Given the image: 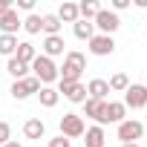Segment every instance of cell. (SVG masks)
<instances>
[{
	"instance_id": "6da1fadb",
	"label": "cell",
	"mask_w": 147,
	"mask_h": 147,
	"mask_svg": "<svg viewBox=\"0 0 147 147\" xmlns=\"http://www.w3.org/2000/svg\"><path fill=\"white\" fill-rule=\"evenodd\" d=\"M84 69H87V55L78 49H69L63 55V66L58 69V81H81Z\"/></svg>"
},
{
	"instance_id": "7a4b0ae2",
	"label": "cell",
	"mask_w": 147,
	"mask_h": 147,
	"mask_svg": "<svg viewBox=\"0 0 147 147\" xmlns=\"http://www.w3.org/2000/svg\"><path fill=\"white\" fill-rule=\"evenodd\" d=\"M32 75L40 81V87H52L55 81H58V66H55V61L52 58H46V55H40L38 52V58L32 61Z\"/></svg>"
},
{
	"instance_id": "3957f363",
	"label": "cell",
	"mask_w": 147,
	"mask_h": 147,
	"mask_svg": "<svg viewBox=\"0 0 147 147\" xmlns=\"http://www.w3.org/2000/svg\"><path fill=\"white\" fill-rule=\"evenodd\" d=\"M58 127H61V136L63 138H81L87 133L84 115H78V113H63L61 121H58Z\"/></svg>"
},
{
	"instance_id": "277c9868",
	"label": "cell",
	"mask_w": 147,
	"mask_h": 147,
	"mask_svg": "<svg viewBox=\"0 0 147 147\" xmlns=\"http://www.w3.org/2000/svg\"><path fill=\"white\" fill-rule=\"evenodd\" d=\"M138 138H144V124L138 118H124L118 124V141L121 144H138Z\"/></svg>"
},
{
	"instance_id": "5b68a950",
	"label": "cell",
	"mask_w": 147,
	"mask_h": 147,
	"mask_svg": "<svg viewBox=\"0 0 147 147\" xmlns=\"http://www.w3.org/2000/svg\"><path fill=\"white\" fill-rule=\"evenodd\" d=\"M58 95H63L66 101H72V104H84L90 95H87V84H81V81H58Z\"/></svg>"
},
{
	"instance_id": "8992f818",
	"label": "cell",
	"mask_w": 147,
	"mask_h": 147,
	"mask_svg": "<svg viewBox=\"0 0 147 147\" xmlns=\"http://www.w3.org/2000/svg\"><path fill=\"white\" fill-rule=\"evenodd\" d=\"M92 26L98 29V35H115L118 32V26H121V18L115 15V12H110V9H101L98 15H95V20H92Z\"/></svg>"
},
{
	"instance_id": "52a82bcc",
	"label": "cell",
	"mask_w": 147,
	"mask_h": 147,
	"mask_svg": "<svg viewBox=\"0 0 147 147\" xmlns=\"http://www.w3.org/2000/svg\"><path fill=\"white\" fill-rule=\"evenodd\" d=\"M87 43H90V46H87L90 55H95V58H110V55L115 52V40H113L110 35H98V32H95Z\"/></svg>"
},
{
	"instance_id": "ba28073f",
	"label": "cell",
	"mask_w": 147,
	"mask_h": 147,
	"mask_svg": "<svg viewBox=\"0 0 147 147\" xmlns=\"http://www.w3.org/2000/svg\"><path fill=\"white\" fill-rule=\"evenodd\" d=\"M9 92H12L15 101H26L29 95H38V92H40V81H38L35 75H29V78H23V81H15Z\"/></svg>"
},
{
	"instance_id": "9c48e42d",
	"label": "cell",
	"mask_w": 147,
	"mask_h": 147,
	"mask_svg": "<svg viewBox=\"0 0 147 147\" xmlns=\"http://www.w3.org/2000/svg\"><path fill=\"white\" fill-rule=\"evenodd\" d=\"M127 110H141L147 107V87L144 84H130L124 90V101H121Z\"/></svg>"
},
{
	"instance_id": "30bf717a",
	"label": "cell",
	"mask_w": 147,
	"mask_h": 147,
	"mask_svg": "<svg viewBox=\"0 0 147 147\" xmlns=\"http://www.w3.org/2000/svg\"><path fill=\"white\" fill-rule=\"evenodd\" d=\"M81 107H84V115H87V118H92L98 127H104V124H107V101H95V98H87Z\"/></svg>"
},
{
	"instance_id": "8fae6325",
	"label": "cell",
	"mask_w": 147,
	"mask_h": 147,
	"mask_svg": "<svg viewBox=\"0 0 147 147\" xmlns=\"http://www.w3.org/2000/svg\"><path fill=\"white\" fill-rule=\"evenodd\" d=\"M40 49H43L40 55H46V58H61V55H66V40H63V35H46Z\"/></svg>"
},
{
	"instance_id": "7c38bea8",
	"label": "cell",
	"mask_w": 147,
	"mask_h": 147,
	"mask_svg": "<svg viewBox=\"0 0 147 147\" xmlns=\"http://www.w3.org/2000/svg\"><path fill=\"white\" fill-rule=\"evenodd\" d=\"M18 29H23V20L18 18V12L12 6L6 15H0V35H15L18 38Z\"/></svg>"
},
{
	"instance_id": "4fadbf2b",
	"label": "cell",
	"mask_w": 147,
	"mask_h": 147,
	"mask_svg": "<svg viewBox=\"0 0 147 147\" xmlns=\"http://www.w3.org/2000/svg\"><path fill=\"white\" fill-rule=\"evenodd\" d=\"M55 15H58L61 23H75V20H81V15H78V3H72V0H63L61 9H58Z\"/></svg>"
},
{
	"instance_id": "5bb4252c",
	"label": "cell",
	"mask_w": 147,
	"mask_h": 147,
	"mask_svg": "<svg viewBox=\"0 0 147 147\" xmlns=\"http://www.w3.org/2000/svg\"><path fill=\"white\" fill-rule=\"evenodd\" d=\"M87 95L95 98V101H107V95H110V84H107L104 78H92V81L87 84Z\"/></svg>"
},
{
	"instance_id": "9a60e30c",
	"label": "cell",
	"mask_w": 147,
	"mask_h": 147,
	"mask_svg": "<svg viewBox=\"0 0 147 147\" xmlns=\"http://www.w3.org/2000/svg\"><path fill=\"white\" fill-rule=\"evenodd\" d=\"M23 136L32 138V141H40V138L46 136V124H43L40 118H26V124H23Z\"/></svg>"
},
{
	"instance_id": "2e32d148",
	"label": "cell",
	"mask_w": 147,
	"mask_h": 147,
	"mask_svg": "<svg viewBox=\"0 0 147 147\" xmlns=\"http://www.w3.org/2000/svg\"><path fill=\"white\" fill-rule=\"evenodd\" d=\"M84 144H87V147H104V144H107V133H104V127H98V124L87 127V133H84Z\"/></svg>"
},
{
	"instance_id": "e0dca14e",
	"label": "cell",
	"mask_w": 147,
	"mask_h": 147,
	"mask_svg": "<svg viewBox=\"0 0 147 147\" xmlns=\"http://www.w3.org/2000/svg\"><path fill=\"white\" fill-rule=\"evenodd\" d=\"M15 58H18L20 63L32 66V61L38 58V49H35V43H29V40H20V43H18V52H15Z\"/></svg>"
},
{
	"instance_id": "ac0fdd59",
	"label": "cell",
	"mask_w": 147,
	"mask_h": 147,
	"mask_svg": "<svg viewBox=\"0 0 147 147\" xmlns=\"http://www.w3.org/2000/svg\"><path fill=\"white\" fill-rule=\"evenodd\" d=\"M127 118V107L121 101H107V124H121Z\"/></svg>"
},
{
	"instance_id": "d6986e66",
	"label": "cell",
	"mask_w": 147,
	"mask_h": 147,
	"mask_svg": "<svg viewBox=\"0 0 147 147\" xmlns=\"http://www.w3.org/2000/svg\"><path fill=\"white\" fill-rule=\"evenodd\" d=\"M6 72H9V75H12L15 81H23V78H29V66H26V63H20L15 55L6 61Z\"/></svg>"
},
{
	"instance_id": "ffe728a7",
	"label": "cell",
	"mask_w": 147,
	"mask_h": 147,
	"mask_svg": "<svg viewBox=\"0 0 147 147\" xmlns=\"http://www.w3.org/2000/svg\"><path fill=\"white\" fill-rule=\"evenodd\" d=\"M72 32H75L78 40H90L95 35V26H92V20H75L72 23Z\"/></svg>"
},
{
	"instance_id": "44dd1931",
	"label": "cell",
	"mask_w": 147,
	"mask_h": 147,
	"mask_svg": "<svg viewBox=\"0 0 147 147\" xmlns=\"http://www.w3.org/2000/svg\"><path fill=\"white\" fill-rule=\"evenodd\" d=\"M38 98H40V107H46V110H52V107L61 101V95H58V90H55V87H40Z\"/></svg>"
},
{
	"instance_id": "7402d4cb",
	"label": "cell",
	"mask_w": 147,
	"mask_h": 147,
	"mask_svg": "<svg viewBox=\"0 0 147 147\" xmlns=\"http://www.w3.org/2000/svg\"><path fill=\"white\" fill-rule=\"evenodd\" d=\"M98 12H101V6L95 3V0H81V3H78V15H81V20H95Z\"/></svg>"
},
{
	"instance_id": "603a6c76",
	"label": "cell",
	"mask_w": 147,
	"mask_h": 147,
	"mask_svg": "<svg viewBox=\"0 0 147 147\" xmlns=\"http://www.w3.org/2000/svg\"><path fill=\"white\" fill-rule=\"evenodd\" d=\"M23 29H26L29 35H38V32H43V15H38V12L26 15V20H23Z\"/></svg>"
},
{
	"instance_id": "cb8c5ba5",
	"label": "cell",
	"mask_w": 147,
	"mask_h": 147,
	"mask_svg": "<svg viewBox=\"0 0 147 147\" xmlns=\"http://www.w3.org/2000/svg\"><path fill=\"white\" fill-rule=\"evenodd\" d=\"M18 38L15 35H0V55H6V58H12L15 52H18Z\"/></svg>"
},
{
	"instance_id": "d4e9b609",
	"label": "cell",
	"mask_w": 147,
	"mask_h": 147,
	"mask_svg": "<svg viewBox=\"0 0 147 147\" xmlns=\"http://www.w3.org/2000/svg\"><path fill=\"white\" fill-rule=\"evenodd\" d=\"M61 20H58V15L55 12H49V15H43V35H61Z\"/></svg>"
},
{
	"instance_id": "484cf974",
	"label": "cell",
	"mask_w": 147,
	"mask_h": 147,
	"mask_svg": "<svg viewBox=\"0 0 147 147\" xmlns=\"http://www.w3.org/2000/svg\"><path fill=\"white\" fill-rule=\"evenodd\" d=\"M107 84H110V92H124V90L130 87V78L124 75V72H115V75H113Z\"/></svg>"
},
{
	"instance_id": "4316f807",
	"label": "cell",
	"mask_w": 147,
	"mask_h": 147,
	"mask_svg": "<svg viewBox=\"0 0 147 147\" xmlns=\"http://www.w3.org/2000/svg\"><path fill=\"white\" fill-rule=\"evenodd\" d=\"M6 141H12V127H9V121H0V147Z\"/></svg>"
},
{
	"instance_id": "83f0119b",
	"label": "cell",
	"mask_w": 147,
	"mask_h": 147,
	"mask_svg": "<svg viewBox=\"0 0 147 147\" xmlns=\"http://www.w3.org/2000/svg\"><path fill=\"white\" fill-rule=\"evenodd\" d=\"M12 6H15V12H18V9H23V12H29V15H32V12H35V0H15Z\"/></svg>"
},
{
	"instance_id": "f1b7e54d",
	"label": "cell",
	"mask_w": 147,
	"mask_h": 147,
	"mask_svg": "<svg viewBox=\"0 0 147 147\" xmlns=\"http://www.w3.org/2000/svg\"><path fill=\"white\" fill-rule=\"evenodd\" d=\"M49 147H72V144H69V138H63V136H55V138H49Z\"/></svg>"
},
{
	"instance_id": "f546056e",
	"label": "cell",
	"mask_w": 147,
	"mask_h": 147,
	"mask_svg": "<svg viewBox=\"0 0 147 147\" xmlns=\"http://www.w3.org/2000/svg\"><path fill=\"white\" fill-rule=\"evenodd\" d=\"M127 6H130V0H113V9H110V12H115V15H118V12H124Z\"/></svg>"
},
{
	"instance_id": "4dcf8cb0",
	"label": "cell",
	"mask_w": 147,
	"mask_h": 147,
	"mask_svg": "<svg viewBox=\"0 0 147 147\" xmlns=\"http://www.w3.org/2000/svg\"><path fill=\"white\" fill-rule=\"evenodd\" d=\"M12 3H15V0H0V15H6L12 9Z\"/></svg>"
},
{
	"instance_id": "1f68e13d",
	"label": "cell",
	"mask_w": 147,
	"mask_h": 147,
	"mask_svg": "<svg viewBox=\"0 0 147 147\" xmlns=\"http://www.w3.org/2000/svg\"><path fill=\"white\" fill-rule=\"evenodd\" d=\"M3 147H23V144H20V141H6Z\"/></svg>"
},
{
	"instance_id": "d6a6232c",
	"label": "cell",
	"mask_w": 147,
	"mask_h": 147,
	"mask_svg": "<svg viewBox=\"0 0 147 147\" xmlns=\"http://www.w3.org/2000/svg\"><path fill=\"white\" fill-rule=\"evenodd\" d=\"M121 147H138V144H121Z\"/></svg>"
},
{
	"instance_id": "836d02e7",
	"label": "cell",
	"mask_w": 147,
	"mask_h": 147,
	"mask_svg": "<svg viewBox=\"0 0 147 147\" xmlns=\"http://www.w3.org/2000/svg\"><path fill=\"white\" fill-rule=\"evenodd\" d=\"M144 87H147V84H144Z\"/></svg>"
}]
</instances>
